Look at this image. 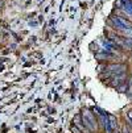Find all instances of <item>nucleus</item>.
<instances>
[{
  "label": "nucleus",
  "mask_w": 132,
  "mask_h": 133,
  "mask_svg": "<svg viewBox=\"0 0 132 133\" xmlns=\"http://www.w3.org/2000/svg\"><path fill=\"white\" fill-rule=\"evenodd\" d=\"M82 121H83V125L87 129V132H94V130H95L97 120H95L94 113H91V111H89V109L83 111V113H82Z\"/></svg>",
  "instance_id": "1"
},
{
  "label": "nucleus",
  "mask_w": 132,
  "mask_h": 133,
  "mask_svg": "<svg viewBox=\"0 0 132 133\" xmlns=\"http://www.w3.org/2000/svg\"><path fill=\"white\" fill-rule=\"evenodd\" d=\"M127 71V66L123 63H111L104 66V72L106 77H115L119 74H124Z\"/></svg>",
  "instance_id": "2"
},
{
  "label": "nucleus",
  "mask_w": 132,
  "mask_h": 133,
  "mask_svg": "<svg viewBox=\"0 0 132 133\" xmlns=\"http://www.w3.org/2000/svg\"><path fill=\"white\" fill-rule=\"evenodd\" d=\"M107 116H108V124H110L111 129H112V130H115V129L118 128V121H116V117H115L114 115H107Z\"/></svg>",
  "instance_id": "3"
},
{
  "label": "nucleus",
  "mask_w": 132,
  "mask_h": 133,
  "mask_svg": "<svg viewBox=\"0 0 132 133\" xmlns=\"http://www.w3.org/2000/svg\"><path fill=\"white\" fill-rule=\"evenodd\" d=\"M81 119H82V116H79V115H78V116H75V117H74V120H73V123H74V127H78L81 130H83V132H85V130H87V129L85 128V125H82V124H81Z\"/></svg>",
  "instance_id": "4"
},
{
  "label": "nucleus",
  "mask_w": 132,
  "mask_h": 133,
  "mask_svg": "<svg viewBox=\"0 0 132 133\" xmlns=\"http://www.w3.org/2000/svg\"><path fill=\"white\" fill-rule=\"evenodd\" d=\"M124 7H125V8H124V11H125V12H128L129 15H132V3L129 2V0L124 3Z\"/></svg>",
  "instance_id": "5"
},
{
  "label": "nucleus",
  "mask_w": 132,
  "mask_h": 133,
  "mask_svg": "<svg viewBox=\"0 0 132 133\" xmlns=\"http://www.w3.org/2000/svg\"><path fill=\"white\" fill-rule=\"evenodd\" d=\"M123 133H129V130H128V128H127V127H124V129H123Z\"/></svg>",
  "instance_id": "6"
},
{
  "label": "nucleus",
  "mask_w": 132,
  "mask_h": 133,
  "mask_svg": "<svg viewBox=\"0 0 132 133\" xmlns=\"http://www.w3.org/2000/svg\"><path fill=\"white\" fill-rule=\"evenodd\" d=\"M116 133H119V132H116Z\"/></svg>",
  "instance_id": "7"
}]
</instances>
